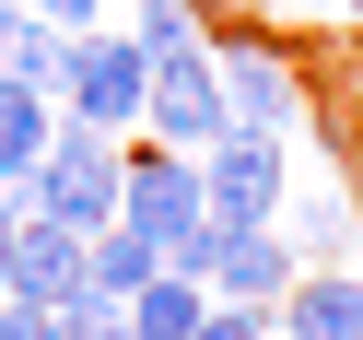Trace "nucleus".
<instances>
[{
	"instance_id": "1",
	"label": "nucleus",
	"mask_w": 363,
	"mask_h": 340,
	"mask_svg": "<svg viewBox=\"0 0 363 340\" xmlns=\"http://www.w3.org/2000/svg\"><path fill=\"white\" fill-rule=\"evenodd\" d=\"M12 199H24L35 223L106 235V223H118V141H106V129H82V118H59V129H48V165H35Z\"/></svg>"
},
{
	"instance_id": "2",
	"label": "nucleus",
	"mask_w": 363,
	"mask_h": 340,
	"mask_svg": "<svg viewBox=\"0 0 363 340\" xmlns=\"http://www.w3.org/2000/svg\"><path fill=\"white\" fill-rule=\"evenodd\" d=\"M141 94H152V59L129 48L118 24H82L71 48H59V118L106 129V141H129V129H141Z\"/></svg>"
},
{
	"instance_id": "3",
	"label": "nucleus",
	"mask_w": 363,
	"mask_h": 340,
	"mask_svg": "<svg viewBox=\"0 0 363 340\" xmlns=\"http://www.w3.org/2000/svg\"><path fill=\"white\" fill-rule=\"evenodd\" d=\"M118 223H129V235H152V246L176 258V235L211 223V199H199V153H164V141L129 129V141H118Z\"/></svg>"
},
{
	"instance_id": "4",
	"label": "nucleus",
	"mask_w": 363,
	"mask_h": 340,
	"mask_svg": "<svg viewBox=\"0 0 363 340\" xmlns=\"http://www.w3.org/2000/svg\"><path fill=\"white\" fill-rule=\"evenodd\" d=\"M281 188H293V141H269V129L199 141V199H211V223H269Z\"/></svg>"
},
{
	"instance_id": "5",
	"label": "nucleus",
	"mask_w": 363,
	"mask_h": 340,
	"mask_svg": "<svg viewBox=\"0 0 363 340\" xmlns=\"http://www.w3.org/2000/svg\"><path fill=\"white\" fill-rule=\"evenodd\" d=\"M141 141H164V153H199V141H223V82H211V48H188V59H152Z\"/></svg>"
},
{
	"instance_id": "6",
	"label": "nucleus",
	"mask_w": 363,
	"mask_h": 340,
	"mask_svg": "<svg viewBox=\"0 0 363 340\" xmlns=\"http://www.w3.org/2000/svg\"><path fill=\"white\" fill-rule=\"evenodd\" d=\"M269 340H363V258H305L269 305Z\"/></svg>"
},
{
	"instance_id": "7",
	"label": "nucleus",
	"mask_w": 363,
	"mask_h": 340,
	"mask_svg": "<svg viewBox=\"0 0 363 340\" xmlns=\"http://www.w3.org/2000/svg\"><path fill=\"white\" fill-rule=\"evenodd\" d=\"M269 223H281V246H293V258H340V246L363 235L352 176H340V165H293V188H281V212H269Z\"/></svg>"
},
{
	"instance_id": "8",
	"label": "nucleus",
	"mask_w": 363,
	"mask_h": 340,
	"mask_svg": "<svg viewBox=\"0 0 363 340\" xmlns=\"http://www.w3.org/2000/svg\"><path fill=\"white\" fill-rule=\"evenodd\" d=\"M0 293H12V305H71L82 293V235L71 223H12V270H0Z\"/></svg>"
},
{
	"instance_id": "9",
	"label": "nucleus",
	"mask_w": 363,
	"mask_h": 340,
	"mask_svg": "<svg viewBox=\"0 0 363 340\" xmlns=\"http://www.w3.org/2000/svg\"><path fill=\"white\" fill-rule=\"evenodd\" d=\"M59 48H71V35H59L48 12H24V0H0V82H35V94L59 106Z\"/></svg>"
},
{
	"instance_id": "10",
	"label": "nucleus",
	"mask_w": 363,
	"mask_h": 340,
	"mask_svg": "<svg viewBox=\"0 0 363 340\" xmlns=\"http://www.w3.org/2000/svg\"><path fill=\"white\" fill-rule=\"evenodd\" d=\"M48 129H59V106L35 94V82H0V188H24V176L48 165Z\"/></svg>"
},
{
	"instance_id": "11",
	"label": "nucleus",
	"mask_w": 363,
	"mask_h": 340,
	"mask_svg": "<svg viewBox=\"0 0 363 340\" xmlns=\"http://www.w3.org/2000/svg\"><path fill=\"white\" fill-rule=\"evenodd\" d=\"M106 24H118V35H129L141 59H188V48H211L199 0H129V12H106Z\"/></svg>"
},
{
	"instance_id": "12",
	"label": "nucleus",
	"mask_w": 363,
	"mask_h": 340,
	"mask_svg": "<svg viewBox=\"0 0 363 340\" xmlns=\"http://www.w3.org/2000/svg\"><path fill=\"white\" fill-rule=\"evenodd\" d=\"M152 270H164V246H152V235H129V223L82 235V282H94V293H118V305H129V293L152 282Z\"/></svg>"
},
{
	"instance_id": "13",
	"label": "nucleus",
	"mask_w": 363,
	"mask_h": 340,
	"mask_svg": "<svg viewBox=\"0 0 363 340\" xmlns=\"http://www.w3.org/2000/svg\"><path fill=\"white\" fill-rule=\"evenodd\" d=\"M199 305H211V293H199L188 270H152V282L129 293V340H188V329H199Z\"/></svg>"
},
{
	"instance_id": "14",
	"label": "nucleus",
	"mask_w": 363,
	"mask_h": 340,
	"mask_svg": "<svg viewBox=\"0 0 363 340\" xmlns=\"http://www.w3.org/2000/svg\"><path fill=\"white\" fill-rule=\"evenodd\" d=\"M59 340H129V305H118V293H94V282H82L71 305H59Z\"/></svg>"
},
{
	"instance_id": "15",
	"label": "nucleus",
	"mask_w": 363,
	"mask_h": 340,
	"mask_svg": "<svg viewBox=\"0 0 363 340\" xmlns=\"http://www.w3.org/2000/svg\"><path fill=\"white\" fill-rule=\"evenodd\" d=\"M188 340H269V305H223V293H211Z\"/></svg>"
},
{
	"instance_id": "16",
	"label": "nucleus",
	"mask_w": 363,
	"mask_h": 340,
	"mask_svg": "<svg viewBox=\"0 0 363 340\" xmlns=\"http://www.w3.org/2000/svg\"><path fill=\"white\" fill-rule=\"evenodd\" d=\"M328 106L363 129V24H340V94H328Z\"/></svg>"
},
{
	"instance_id": "17",
	"label": "nucleus",
	"mask_w": 363,
	"mask_h": 340,
	"mask_svg": "<svg viewBox=\"0 0 363 340\" xmlns=\"http://www.w3.org/2000/svg\"><path fill=\"white\" fill-rule=\"evenodd\" d=\"M0 340H59V305H12L0 293Z\"/></svg>"
},
{
	"instance_id": "18",
	"label": "nucleus",
	"mask_w": 363,
	"mask_h": 340,
	"mask_svg": "<svg viewBox=\"0 0 363 340\" xmlns=\"http://www.w3.org/2000/svg\"><path fill=\"white\" fill-rule=\"evenodd\" d=\"M24 12H48L59 35H82V24H106V12H118V0H24Z\"/></svg>"
},
{
	"instance_id": "19",
	"label": "nucleus",
	"mask_w": 363,
	"mask_h": 340,
	"mask_svg": "<svg viewBox=\"0 0 363 340\" xmlns=\"http://www.w3.org/2000/svg\"><path fill=\"white\" fill-rule=\"evenodd\" d=\"M269 24H340V0H258Z\"/></svg>"
},
{
	"instance_id": "20",
	"label": "nucleus",
	"mask_w": 363,
	"mask_h": 340,
	"mask_svg": "<svg viewBox=\"0 0 363 340\" xmlns=\"http://www.w3.org/2000/svg\"><path fill=\"white\" fill-rule=\"evenodd\" d=\"M12 223H24V199H12V188H0V270H12Z\"/></svg>"
},
{
	"instance_id": "21",
	"label": "nucleus",
	"mask_w": 363,
	"mask_h": 340,
	"mask_svg": "<svg viewBox=\"0 0 363 340\" xmlns=\"http://www.w3.org/2000/svg\"><path fill=\"white\" fill-rule=\"evenodd\" d=\"M340 24H363V0H340Z\"/></svg>"
},
{
	"instance_id": "22",
	"label": "nucleus",
	"mask_w": 363,
	"mask_h": 340,
	"mask_svg": "<svg viewBox=\"0 0 363 340\" xmlns=\"http://www.w3.org/2000/svg\"><path fill=\"white\" fill-rule=\"evenodd\" d=\"M352 212H363V165H352Z\"/></svg>"
}]
</instances>
